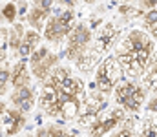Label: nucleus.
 Here are the masks:
<instances>
[{
  "label": "nucleus",
  "mask_w": 157,
  "mask_h": 137,
  "mask_svg": "<svg viewBox=\"0 0 157 137\" xmlns=\"http://www.w3.org/2000/svg\"><path fill=\"white\" fill-rule=\"evenodd\" d=\"M73 22H75V13H73L71 9L60 11V13H57V15L48 22V26L44 28V37H46L49 42H60V40H62L64 37H68V33L71 31Z\"/></svg>",
  "instance_id": "423d86ee"
},
{
  "label": "nucleus",
  "mask_w": 157,
  "mask_h": 137,
  "mask_svg": "<svg viewBox=\"0 0 157 137\" xmlns=\"http://www.w3.org/2000/svg\"><path fill=\"white\" fill-rule=\"evenodd\" d=\"M59 2H64V4H68V6H71V4H73V0H59Z\"/></svg>",
  "instance_id": "393cba45"
},
{
  "label": "nucleus",
  "mask_w": 157,
  "mask_h": 137,
  "mask_svg": "<svg viewBox=\"0 0 157 137\" xmlns=\"http://www.w3.org/2000/svg\"><path fill=\"white\" fill-rule=\"evenodd\" d=\"M150 110H152V112H155V97L152 99V104H150Z\"/></svg>",
  "instance_id": "b1692460"
},
{
  "label": "nucleus",
  "mask_w": 157,
  "mask_h": 137,
  "mask_svg": "<svg viewBox=\"0 0 157 137\" xmlns=\"http://www.w3.org/2000/svg\"><path fill=\"white\" fill-rule=\"evenodd\" d=\"M29 64H31V71L33 75L39 79V81H44L48 77V71L59 62V57L53 55L48 48H39L37 51H33L29 55Z\"/></svg>",
  "instance_id": "0eeeda50"
},
{
  "label": "nucleus",
  "mask_w": 157,
  "mask_h": 137,
  "mask_svg": "<svg viewBox=\"0 0 157 137\" xmlns=\"http://www.w3.org/2000/svg\"><path fill=\"white\" fill-rule=\"evenodd\" d=\"M2 123H4L6 134L13 135V134H17V132L24 126V115H22V112H18V110H4V113H2Z\"/></svg>",
  "instance_id": "9b49d317"
},
{
  "label": "nucleus",
  "mask_w": 157,
  "mask_h": 137,
  "mask_svg": "<svg viewBox=\"0 0 157 137\" xmlns=\"http://www.w3.org/2000/svg\"><path fill=\"white\" fill-rule=\"evenodd\" d=\"M122 79V70L115 57H108L106 60L101 62L97 70V79H95V88L101 95H108L121 82Z\"/></svg>",
  "instance_id": "20e7f679"
},
{
  "label": "nucleus",
  "mask_w": 157,
  "mask_h": 137,
  "mask_svg": "<svg viewBox=\"0 0 157 137\" xmlns=\"http://www.w3.org/2000/svg\"><path fill=\"white\" fill-rule=\"evenodd\" d=\"M37 137H75V135L66 134V132H62L57 126H48V128H40L37 132Z\"/></svg>",
  "instance_id": "dca6fc26"
},
{
  "label": "nucleus",
  "mask_w": 157,
  "mask_h": 137,
  "mask_svg": "<svg viewBox=\"0 0 157 137\" xmlns=\"http://www.w3.org/2000/svg\"><path fill=\"white\" fill-rule=\"evenodd\" d=\"M44 84L40 93V106L53 117L73 119L78 115L84 84L70 75L68 68H57Z\"/></svg>",
  "instance_id": "f257e3e1"
},
{
  "label": "nucleus",
  "mask_w": 157,
  "mask_h": 137,
  "mask_svg": "<svg viewBox=\"0 0 157 137\" xmlns=\"http://www.w3.org/2000/svg\"><path fill=\"white\" fill-rule=\"evenodd\" d=\"M113 137H132V132L130 130H122V132H119L117 135H113Z\"/></svg>",
  "instance_id": "5701e85b"
},
{
  "label": "nucleus",
  "mask_w": 157,
  "mask_h": 137,
  "mask_svg": "<svg viewBox=\"0 0 157 137\" xmlns=\"http://www.w3.org/2000/svg\"><path fill=\"white\" fill-rule=\"evenodd\" d=\"M9 70L6 68V66H0V93H4L6 90V84H7V81H9Z\"/></svg>",
  "instance_id": "6ab92c4d"
},
{
  "label": "nucleus",
  "mask_w": 157,
  "mask_h": 137,
  "mask_svg": "<svg viewBox=\"0 0 157 137\" xmlns=\"http://www.w3.org/2000/svg\"><path fill=\"white\" fill-rule=\"evenodd\" d=\"M39 42H40V35L35 31V29H31V31L24 33L22 42H20V46H18V53H20V57H22V59L29 57V55L33 53V49L37 48Z\"/></svg>",
  "instance_id": "f8f14e48"
},
{
  "label": "nucleus",
  "mask_w": 157,
  "mask_h": 137,
  "mask_svg": "<svg viewBox=\"0 0 157 137\" xmlns=\"http://www.w3.org/2000/svg\"><path fill=\"white\" fill-rule=\"evenodd\" d=\"M115 59L130 79H137L148 70L150 59H154V40L146 33L133 29L121 42Z\"/></svg>",
  "instance_id": "f03ea898"
},
{
  "label": "nucleus",
  "mask_w": 157,
  "mask_h": 137,
  "mask_svg": "<svg viewBox=\"0 0 157 137\" xmlns=\"http://www.w3.org/2000/svg\"><path fill=\"white\" fill-rule=\"evenodd\" d=\"M11 101L17 108H20V112H29L33 108L35 97H33V90L29 86H22V88H15Z\"/></svg>",
  "instance_id": "9d476101"
},
{
  "label": "nucleus",
  "mask_w": 157,
  "mask_h": 137,
  "mask_svg": "<svg viewBox=\"0 0 157 137\" xmlns=\"http://www.w3.org/2000/svg\"><path fill=\"white\" fill-rule=\"evenodd\" d=\"M146 93L144 88H141L139 84L132 82V81H121L115 86V99L121 106H124L130 112H137L144 101Z\"/></svg>",
  "instance_id": "39448f33"
},
{
  "label": "nucleus",
  "mask_w": 157,
  "mask_h": 137,
  "mask_svg": "<svg viewBox=\"0 0 157 137\" xmlns=\"http://www.w3.org/2000/svg\"><path fill=\"white\" fill-rule=\"evenodd\" d=\"M143 6L148 9H155V0H143Z\"/></svg>",
  "instance_id": "4be33fe9"
},
{
  "label": "nucleus",
  "mask_w": 157,
  "mask_h": 137,
  "mask_svg": "<svg viewBox=\"0 0 157 137\" xmlns=\"http://www.w3.org/2000/svg\"><path fill=\"white\" fill-rule=\"evenodd\" d=\"M122 110H112L110 117H101L97 119L95 123H91V128H90V135L91 137H102L106 132H110L112 128H115L119 123L122 121Z\"/></svg>",
  "instance_id": "6e6552de"
},
{
  "label": "nucleus",
  "mask_w": 157,
  "mask_h": 137,
  "mask_svg": "<svg viewBox=\"0 0 157 137\" xmlns=\"http://www.w3.org/2000/svg\"><path fill=\"white\" fill-rule=\"evenodd\" d=\"M90 42H91V31L86 24L73 26L71 31L68 33V49L64 55L75 60L82 71H88L93 66V62L97 60V53L91 55L90 51Z\"/></svg>",
  "instance_id": "7ed1b4c3"
},
{
  "label": "nucleus",
  "mask_w": 157,
  "mask_h": 137,
  "mask_svg": "<svg viewBox=\"0 0 157 137\" xmlns=\"http://www.w3.org/2000/svg\"><path fill=\"white\" fill-rule=\"evenodd\" d=\"M155 9H150L146 15H144V26L152 31V37H155V33H157V29H155Z\"/></svg>",
  "instance_id": "f3484780"
},
{
  "label": "nucleus",
  "mask_w": 157,
  "mask_h": 137,
  "mask_svg": "<svg viewBox=\"0 0 157 137\" xmlns=\"http://www.w3.org/2000/svg\"><path fill=\"white\" fill-rule=\"evenodd\" d=\"M119 29L115 26H112V24H108L106 28H102V31L97 35V53H101V51H104L108 46L112 44L113 40H115V37H117Z\"/></svg>",
  "instance_id": "ddd939ff"
},
{
  "label": "nucleus",
  "mask_w": 157,
  "mask_h": 137,
  "mask_svg": "<svg viewBox=\"0 0 157 137\" xmlns=\"http://www.w3.org/2000/svg\"><path fill=\"white\" fill-rule=\"evenodd\" d=\"M146 84H148V86H152V88L155 86V66H152V75H148V77H146Z\"/></svg>",
  "instance_id": "aec40b11"
},
{
  "label": "nucleus",
  "mask_w": 157,
  "mask_h": 137,
  "mask_svg": "<svg viewBox=\"0 0 157 137\" xmlns=\"http://www.w3.org/2000/svg\"><path fill=\"white\" fill-rule=\"evenodd\" d=\"M51 4H53V0H37L35 6H33V9L29 11L28 22L31 24V28H35V31L42 29L44 20L48 18V15L51 11Z\"/></svg>",
  "instance_id": "1a4fd4ad"
},
{
  "label": "nucleus",
  "mask_w": 157,
  "mask_h": 137,
  "mask_svg": "<svg viewBox=\"0 0 157 137\" xmlns=\"http://www.w3.org/2000/svg\"><path fill=\"white\" fill-rule=\"evenodd\" d=\"M144 137H155V124H150L144 132Z\"/></svg>",
  "instance_id": "412c9836"
},
{
  "label": "nucleus",
  "mask_w": 157,
  "mask_h": 137,
  "mask_svg": "<svg viewBox=\"0 0 157 137\" xmlns=\"http://www.w3.org/2000/svg\"><path fill=\"white\" fill-rule=\"evenodd\" d=\"M22 37H24V28H22V24H15V26L11 28V31H9V48L15 49V51H18V46L22 42Z\"/></svg>",
  "instance_id": "2eb2a0df"
},
{
  "label": "nucleus",
  "mask_w": 157,
  "mask_h": 137,
  "mask_svg": "<svg viewBox=\"0 0 157 137\" xmlns=\"http://www.w3.org/2000/svg\"><path fill=\"white\" fill-rule=\"evenodd\" d=\"M2 17H4L6 20L13 22V20L17 18V7H15V4H7V6H4V9H2Z\"/></svg>",
  "instance_id": "a211bd4d"
},
{
  "label": "nucleus",
  "mask_w": 157,
  "mask_h": 137,
  "mask_svg": "<svg viewBox=\"0 0 157 137\" xmlns=\"http://www.w3.org/2000/svg\"><path fill=\"white\" fill-rule=\"evenodd\" d=\"M11 82L15 88H22V86H29V73H28V66L24 60H20L15 70H13V75H9Z\"/></svg>",
  "instance_id": "4468645a"
}]
</instances>
